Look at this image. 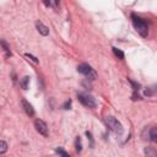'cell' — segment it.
<instances>
[{"mask_svg": "<svg viewBox=\"0 0 157 157\" xmlns=\"http://www.w3.org/2000/svg\"><path fill=\"white\" fill-rule=\"evenodd\" d=\"M131 20H132V25H134L135 29L137 31V33L141 37H147V34H148V27H147V23L145 22V20L140 18L135 13L131 15Z\"/></svg>", "mask_w": 157, "mask_h": 157, "instance_id": "1", "label": "cell"}, {"mask_svg": "<svg viewBox=\"0 0 157 157\" xmlns=\"http://www.w3.org/2000/svg\"><path fill=\"white\" fill-rule=\"evenodd\" d=\"M107 126L109 128V130H112L114 134L117 135H121L123 134V125L120 124V121H118V119H115L114 117H105L104 119Z\"/></svg>", "mask_w": 157, "mask_h": 157, "instance_id": "2", "label": "cell"}, {"mask_svg": "<svg viewBox=\"0 0 157 157\" xmlns=\"http://www.w3.org/2000/svg\"><path fill=\"white\" fill-rule=\"evenodd\" d=\"M78 101L85 105V107H88V108H96L97 107V101L94 97H92L91 94L88 93H80L78 94Z\"/></svg>", "mask_w": 157, "mask_h": 157, "instance_id": "3", "label": "cell"}, {"mask_svg": "<svg viewBox=\"0 0 157 157\" xmlns=\"http://www.w3.org/2000/svg\"><path fill=\"white\" fill-rule=\"evenodd\" d=\"M77 71L81 72V74H83L86 77H88L91 80H94L96 78V72H94V70L88 64H81V65H78L77 66Z\"/></svg>", "mask_w": 157, "mask_h": 157, "instance_id": "4", "label": "cell"}, {"mask_svg": "<svg viewBox=\"0 0 157 157\" xmlns=\"http://www.w3.org/2000/svg\"><path fill=\"white\" fill-rule=\"evenodd\" d=\"M34 128H36V130H37L40 135L48 136V125L45 124V121H43V120H40V119L34 120Z\"/></svg>", "mask_w": 157, "mask_h": 157, "instance_id": "5", "label": "cell"}, {"mask_svg": "<svg viewBox=\"0 0 157 157\" xmlns=\"http://www.w3.org/2000/svg\"><path fill=\"white\" fill-rule=\"evenodd\" d=\"M21 103H22V107H23V110L26 112V114H27L28 117H33V115H34V109H33L32 104H29L26 99H22Z\"/></svg>", "mask_w": 157, "mask_h": 157, "instance_id": "6", "label": "cell"}, {"mask_svg": "<svg viewBox=\"0 0 157 157\" xmlns=\"http://www.w3.org/2000/svg\"><path fill=\"white\" fill-rule=\"evenodd\" d=\"M36 27H37V31H38L42 36H48V34H49V28H48L45 25H43L40 21H38V22L36 23Z\"/></svg>", "mask_w": 157, "mask_h": 157, "instance_id": "7", "label": "cell"}, {"mask_svg": "<svg viewBox=\"0 0 157 157\" xmlns=\"http://www.w3.org/2000/svg\"><path fill=\"white\" fill-rule=\"evenodd\" d=\"M148 139L151 140V141H157V129H156V126H152V128H150V130H148Z\"/></svg>", "mask_w": 157, "mask_h": 157, "instance_id": "8", "label": "cell"}, {"mask_svg": "<svg viewBox=\"0 0 157 157\" xmlns=\"http://www.w3.org/2000/svg\"><path fill=\"white\" fill-rule=\"evenodd\" d=\"M145 155H146L147 157H156V156H157L156 148H155V147H151V146L146 147V148H145Z\"/></svg>", "mask_w": 157, "mask_h": 157, "instance_id": "9", "label": "cell"}, {"mask_svg": "<svg viewBox=\"0 0 157 157\" xmlns=\"http://www.w3.org/2000/svg\"><path fill=\"white\" fill-rule=\"evenodd\" d=\"M55 151H56V153H58L60 157H70V155H69L64 148H61V147H56Z\"/></svg>", "mask_w": 157, "mask_h": 157, "instance_id": "10", "label": "cell"}, {"mask_svg": "<svg viewBox=\"0 0 157 157\" xmlns=\"http://www.w3.org/2000/svg\"><path fill=\"white\" fill-rule=\"evenodd\" d=\"M0 44L4 47V50H5V53H6V56H11V52H10V48L7 47L6 42H4V40H0Z\"/></svg>", "mask_w": 157, "mask_h": 157, "instance_id": "11", "label": "cell"}, {"mask_svg": "<svg viewBox=\"0 0 157 157\" xmlns=\"http://www.w3.org/2000/svg\"><path fill=\"white\" fill-rule=\"evenodd\" d=\"M112 49H113V53H114L119 59H124V53H123L120 49H118V48H115V47L112 48Z\"/></svg>", "mask_w": 157, "mask_h": 157, "instance_id": "12", "label": "cell"}, {"mask_svg": "<svg viewBox=\"0 0 157 157\" xmlns=\"http://www.w3.org/2000/svg\"><path fill=\"white\" fill-rule=\"evenodd\" d=\"M28 81H29V77H28V76H25V77L21 80V86H22L23 90H27V87H28Z\"/></svg>", "mask_w": 157, "mask_h": 157, "instance_id": "13", "label": "cell"}, {"mask_svg": "<svg viewBox=\"0 0 157 157\" xmlns=\"http://www.w3.org/2000/svg\"><path fill=\"white\" fill-rule=\"evenodd\" d=\"M7 151V144L2 140H0V155L1 153H5Z\"/></svg>", "mask_w": 157, "mask_h": 157, "instance_id": "14", "label": "cell"}, {"mask_svg": "<svg viewBox=\"0 0 157 157\" xmlns=\"http://www.w3.org/2000/svg\"><path fill=\"white\" fill-rule=\"evenodd\" d=\"M75 146H76V151H77V152H81V150H82V145H81V139H80L78 136L76 137Z\"/></svg>", "mask_w": 157, "mask_h": 157, "instance_id": "15", "label": "cell"}, {"mask_svg": "<svg viewBox=\"0 0 157 157\" xmlns=\"http://www.w3.org/2000/svg\"><path fill=\"white\" fill-rule=\"evenodd\" d=\"M25 55H26L27 58H29V59H31V60H32L34 64H38V59H37L36 56H33V55H31V54H28V53H26Z\"/></svg>", "mask_w": 157, "mask_h": 157, "instance_id": "16", "label": "cell"}, {"mask_svg": "<svg viewBox=\"0 0 157 157\" xmlns=\"http://www.w3.org/2000/svg\"><path fill=\"white\" fill-rule=\"evenodd\" d=\"M86 135H87V137H88L90 141H91V147H93V137H92V134H91L90 131H86Z\"/></svg>", "mask_w": 157, "mask_h": 157, "instance_id": "17", "label": "cell"}, {"mask_svg": "<svg viewBox=\"0 0 157 157\" xmlns=\"http://www.w3.org/2000/svg\"><path fill=\"white\" fill-rule=\"evenodd\" d=\"M70 105H71V101H67V102L64 104V108H65V109H67V107H70Z\"/></svg>", "mask_w": 157, "mask_h": 157, "instance_id": "18", "label": "cell"}]
</instances>
